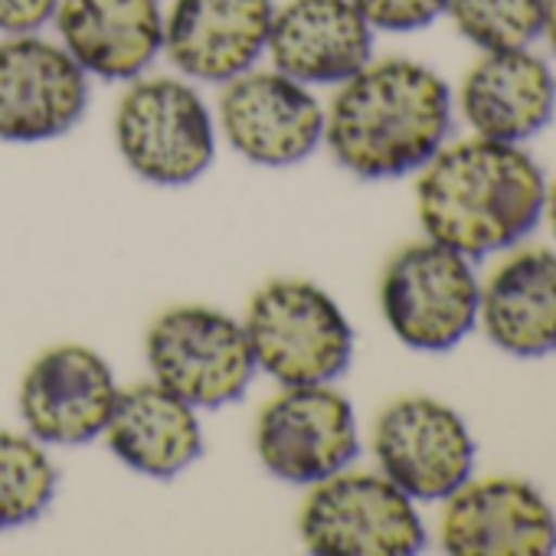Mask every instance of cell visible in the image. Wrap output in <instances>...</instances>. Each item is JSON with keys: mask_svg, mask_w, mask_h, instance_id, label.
Segmentation results:
<instances>
[{"mask_svg": "<svg viewBox=\"0 0 556 556\" xmlns=\"http://www.w3.org/2000/svg\"><path fill=\"white\" fill-rule=\"evenodd\" d=\"M416 200L426 236L475 262L540 226L546 180L523 148L471 138L439 148L422 167Z\"/></svg>", "mask_w": 556, "mask_h": 556, "instance_id": "cell-1", "label": "cell"}, {"mask_svg": "<svg viewBox=\"0 0 556 556\" xmlns=\"http://www.w3.org/2000/svg\"><path fill=\"white\" fill-rule=\"evenodd\" d=\"M452 128L445 79L413 60L367 63L325 112V141L334 161L364 180H393L422 170Z\"/></svg>", "mask_w": 556, "mask_h": 556, "instance_id": "cell-2", "label": "cell"}, {"mask_svg": "<svg viewBox=\"0 0 556 556\" xmlns=\"http://www.w3.org/2000/svg\"><path fill=\"white\" fill-rule=\"evenodd\" d=\"M255 370L282 387L338 380L354 354V331L341 305L305 278H275L245 308Z\"/></svg>", "mask_w": 556, "mask_h": 556, "instance_id": "cell-3", "label": "cell"}, {"mask_svg": "<svg viewBox=\"0 0 556 556\" xmlns=\"http://www.w3.org/2000/svg\"><path fill=\"white\" fill-rule=\"evenodd\" d=\"M478 305L471 258L432 239L400 249L380 278V312L413 351H452L475 328Z\"/></svg>", "mask_w": 556, "mask_h": 556, "instance_id": "cell-4", "label": "cell"}, {"mask_svg": "<svg viewBox=\"0 0 556 556\" xmlns=\"http://www.w3.org/2000/svg\"><path fill=\"white\" fill-rule=\"evenodd\" d=\"M144 351L154 380L193 409L236 403L255 374L242 321L206 305H177L157 315Z\"/></svg>", "mask_w": 556, "mask_h": 556, "instance_id": "cell-5", "label": "cell"}, {"mask_svg": "<svg viewBox=\"0 0 556 556\" xmlns=\"http://www.w3.org/2000/svg\"><path fill=\"white\" fill-rule=\"evenodd\" d=\"M115 144L141 180L180 187L213 164V115L200 92L180 79H138L118 102Z\"/></svg>", "mask_w": 556, "mask_h": 556, "instance_id": "cell-6", "label": "cell"}, {"mask_svg": "<svg viewBox=\"0 0 556 556\" xmlns=\"http://www.w3.org/2000/svg\"><path fill=\"white\" fill-rule=\"evenodd\" d=\"M299 530L321 556H409L426 546L413 497L383 475L348 468L315 484Z\"/></svg>", "mask_w": 556, "mask_h": 556, "instance_id": "cell-7", "label": "cell"}, {"mask_svg": "<svg viewBox=\"0 0 556 556\" xmlns=\"http://www.w3.org/2000/svg\"><path fill=\"white\" fill-rule=\"evenodd\" d=\"M255 452L265 471L289 484H318L361 452L357 416L331 383L286 387L255 422Z\"/></svg>", "mask_w": 556, "mask_h": 556, "instance_id": "cell-8", "label": "cell"}, {"mask_svg": "<svg viewBox=\"0 0 556 556\" xmlns=\"http://www.w3.org/2000/svg\"><path fill=\"white\" fill-rule=\"evenodd\" d=\"M380 475L413 501H445L475 468V442L465 419L429 396L390 403L374 429Z\"/></svg>", "mask_w": 556, "mask_h": 556, "instance_id": "cell-9", "label": "cell"}, {"mask_svg": "<svg viewBox=\"0 0 556 556\" xmlns=\"http://www.w3.org/2000/svg\"><path fill=\"white\" fill-rule=\"evenodd\" d=\"M219 128L252 164L289 167L325 141V109L305 83L265 70L223 83Z\"/></svg>", "mask_w": 556, "mask_h": 556, "instance_id": "cell-10", "label": "cell"}, {"mask_svg": "<svg viewBox=\"0 0 556 556\" xmlns=\"http://www.w3.org/2000/svg\"><path fill=\"white\" fill-rule=\"evenodd\" d=\"M89 105L86 70L34 34L0 43V138L50 141L76 128Z\"/></svg>", "mask_w": 556, "mask_h": 556, "instance_id": "cell-11", "label": "cell"}, {"mask_svg": "<svg viewBox=\"0 0 556 556\" xmlns=\"http://www.w3.org/2000/svg\"><path fill=\"white\" fill-rule=\"evenodd\" d=\"M118 383L105 357L83 344L43 351L21 383V416L37 442L83 445L105 432Z\"/></svg>", "mask_w": 556, "mask_h": 556, "instance_id": "cell-12", "label": "cell"}, {"mask_svg": "<svg viewBox=\"0 0 556 556\" xmlns=\"http://www.w3.org/2000/svg\"><path fill=\"white\" fill-rule=\"evenodd\" d=\"M442 546L455 556H546L556 549V514L520 478L465 481L445 497Z\"/></svg>", "mask_w": 556, "mask_h": 556, "instance_id": "cell-13", "label": "cell"}, {"mask_svg": "<svg viewBox=\"0 0 556 556\" xmlns=\"http://www.w3.org/2000/svg\"><path fill=\"white\" fill-rule=\"evenodd\" d=\"M271 14V0H174L164 14V53L187 79L229 83L265 53Z\"/></svg>", "mask_w": 556, "mask_h": 556, "instance_id": "cell-14", "label": "cell"}, {"mask_svg": "<svg viewBox=\"0 0 556 556\" xmlns=\"http://www.w3.org/2000/svg\"><path fill=\"white\" fill-rule=\"evenodd\" d=\"M271 66L305 86H341L374 56V27L354 0H289L271 14Z\"/></svg>", "mask_w": 556, "mask_h": 556, "instance_id": "cell-15", "label": "cell"}, {"mask_svg": "<svg viewBox=\"0 0 556 556\" xmlns=\"http://www.w3.org/2000/svg\"><path fill=\"white\" fill-rule=\"evenodd\" d=\"M63 50L92 76L138 79L164 50L161 0H60Z\"/></svg>", "mask_w": 556, "mask_h": 556, "instance_id": "cell-16", "label": "cell"}, {"mask_svg": "<svg viewBox=\"0 0 556 556\" xmlns=\"http://www.w3.org/2000/svg\"><path fill=\"white\" fill-rule=\"evenodd\" d=\"M556 76L530 50H497L462 83V115L478 138L520 144L549 125Z\"/></svg>", "mask_w": 556, "mask_h": 556, "instance_id": "cell-17", "label": "cell"}, {"mask_svg": "<svg viewBox=\"0 0 556 556\" xmlns=\"http://www.w3.org/2000/svg\"><path fill=\"white\" fill-rule=\"evenodd\" d=\"M102 435L118 462L148 478H174L203 452L193 406L157 380L118 390Z\"/></svg>", "mask_w": 556, "mask_h": 556, "instance_id": "cell-18", "label": "cell"}, {"mask_svg": "<svg viewBox=\"0 0 556 556\" xmlns=\"http://www.w3.org/2000/svg\"><path fill=\"white\" fill-rule=\"evenodd\" d=\"M478 318L491 344L510 357L556 354V252L523 249L510 255L481 292Z\"/></svg>", "mask_w": 556, "mask_h": 556, "instance_id": "cell-19", "label": "cell"}, {"mask_svg": "<svg viewBox=\"0 0 556 556\" xmlns=\"http://www.w3.org/2000/svg\"><path fill=\"white\" fill-rule=\"evenodd\" d=\"M56 468L34 435L0 432V530L37 520L56 494Z\"/></svg>", "mask_w": 556, "mask_h": 556, "instance_id": "cell-20", "label": "cell"}, {"mask_svg": "<svg viewBox=\"0 0 556 556\" xmlns=\"http://www.w3.org/2000/svg\"><path fill=\"white\" fill-rule=\"evenodd\" d=\"M445 14L484 53L530 50L543 37V0H448Z\"/></svg>", "mask_w": 556, "mask_h": 556, "instance_id": "cell-21", "label": "cell"}, {"mask_svg": "<svg viewBox=\"0 0 556 556\" xmlns=\"http://www.w3.org/2000/svg\"><path fill=\"white\" fill-rule=\"evenodd\" d=\"M354 8L374 30L409 34L435 24L448 11V0H354Z\"/></svg>", "mask_w": 556, "mask_h": 556, "instance_id": "cell-22", "label": "cell"}, {"mask_svg": "<svg viewBox=\"0 0 556 556\" xmlns=\"http://www.w3.org/2000/svg\"><path fill=\"white\" fill-rule=\"evenodd\" d=\"M60 0H0V34L24 37L53 21Z\"/></svg>", "mask_w": 556, "mask_h": 556, "instance_id": "cell-23", "label": "cell"}, {"mask_svg": "<svg viewBox=\"0 0 556 556\" xmlns=\"http://www.w3.org/2000/svg\"><path fill=\"white\" fill-rule=\"evenodd\" d=\"M543 37L556 53V0H543Z\"/></svg>", "mask_w": 556, "mask_h": 556, "instance_id": "cell-24", "label": "cell"}, {"mask_svg": "<svg viewBox=\"0 0 556 556\" xmlns=\"http://www.w3.org/2000/svg\"><path fill=\"white\" fill-rule=\"evenodd\" d=\"M543 213H546L549 229H553V236H556V184H553V190H546V206H543Z\"/></svg>", "mask_w": 556, "mask_h": 556, "instance_id": "cell-25", "label": "cell"}]
</instances>
